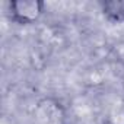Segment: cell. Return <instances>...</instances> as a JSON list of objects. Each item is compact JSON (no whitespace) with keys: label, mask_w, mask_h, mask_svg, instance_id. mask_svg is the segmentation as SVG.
<instances>
[{"label":"cell","mask_w":124,"mask_h":124,"mask_svg":"<svg viewBox=\"0 0 124 124\" xmlns=\"http://www.w3.org/2000/svg\"><path fill=\"white\" fill-rule=\"evenodd\" d=\"M9 6L12 21L21 25L34 23L44 13V3L41 0H13Z\"/></svg>","instance_id":"cell-1"},{"label":"cell","mask_w":124,"mask_h":124,"mask_svg":"<svg viewBox=\"0 0 124 124\" xmlns=\"http://www.w3.org/2000/svg\"><path fill=\"white\" fill-rule=\"evenodd\" d=\"M104 16L111 22H124V0H107L101 3Z\"/></svg>","instance_id":"cell-2"}]
</instances>
